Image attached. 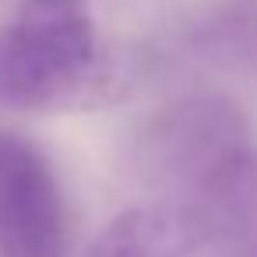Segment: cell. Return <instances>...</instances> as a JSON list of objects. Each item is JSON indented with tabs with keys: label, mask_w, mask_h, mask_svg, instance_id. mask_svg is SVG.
<instances>
[{
	"label": "cell",
	"mask_w": 257,
	"mask_h": 257,
	"mask_svg": "<svg viewBox=\"0 0 257 257\" xmlns=\"http://www.w3.org/2000/svg\"><path fill=\"white\" fill-rule=\"evenodd\" d=\"M257 159L253 123L243 106L218 92L180 95L145 116L134 131L138 180L201 204Z\"/></svg>",
	"instance_id": "6da1fadb"
},
{
	"label": "cell",
	"mask_w": 257,
	"mask_h": 257,
	"mask_svg": "<svg viewBox=\"0 0 257 257\" xmlns=\"http://www.w3.org/2000/svg\"><path fill=\"white\" fill-rule=\"evenodd\" d=\"M99 67L88 0H18L0 25V109L74 102Z\"/></svg>",
	"instance_id": "7a4b0ae2"
},
{
	"label": "cell",
	"mask_w": 257,
	"mask_h": 257,
	"mask_svg": "<svg viewBox=\"0 0 257 257\" xmlns=\"http://www.w3.org/2000/svg\"><path fill=\"white\" fill-rule=\"evenodd\" d=\"M67 197L50 159L0 131V257H67Z\"/></svg>",
	"instance_id": "3957f363"
},
{
	"label": "cell",
	"mask_w": 257,
	"mask_h": 257,
	"mask_svg": "<svg viewBox=\"0 0 257 257\" xmlns=\"http://www.w3.org/2000/svg\"><path fill=\"white\" fill-rule=\"evenodd\" d=\"M208 239L211 232L190 204L152 201L113 215L81 257H190Z\"/></svg>",
	"instance_id": "277c9868"
},
{
	"label": "cell",
	"mask_w": 257,
	"mask_h": 257,
	"mask_svg": "<svg viewBox=\"0 0 257 257\" xmlns=\"http://www.w3.org/2000/svg\"><path fill=\"white\" fill-rule=\"evenodd\" d=\"M229 22L239 39L257 50V0H229Z\"/></svg>",
	"instance_id": "5b68a950"
}]
</instances>
